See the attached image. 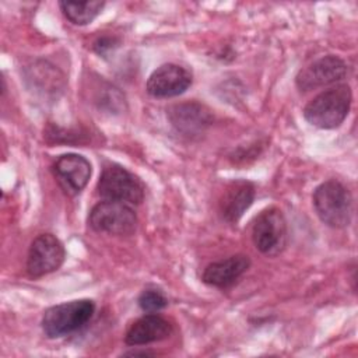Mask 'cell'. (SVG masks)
<instances>
[{
    "instance_id": "obj_1",
    "label": "cell",
    "mask_w": 358,
    "mask_h": 358,
    "mask_svg": "<svg viewBox=\"0 0 358 358\" xmlns=\"http://www.w3.org/2000/svg\"><path fill=\"white\" fill-rule=\"evenodd\" d=\"M352 92L348 84H337L322 91L303 108V117L315 127L336 129L348 116Z\"/></svg>"
},
{
    "instance_id": "obj_2",
    "label": "cell",
    "mask_w": 358,
    "mask_h": 358,
    "mask_svg": "<svg viewBox=\"0 0 358 358\" xmlns=\"http://www.w3.org/2000/svg\"><path fill=\"white\" fill-rule=\"evenodd\" d=\"M313 208L320 221L331 228L350 225L354 213V200L350 190L338 180L320 183L312 194Z\"/></svg>"
},
{
    "instance_id": "obj_3",
    "label": "cell",
    "mask_w": 358,
    "mask_h": 358,
    "mask_svg": "<svg viewBox=\"0 0 358 358\" xmlns=\"http://www.w3.org/2000/svg\"><path fill=\"white\" fill-rule=\"evenodd\" d=\"M95 303L91 299H76L55 305L42 316V330L49 338H59L83 329L94 316Z\"/></svg>"
},
{
    "instance_id": "obj_4",
    "label": "cell",
    "mask_w": 358,
    "mask_h": 358,
    "mask_svg": "<svg viewBox=\"0 0 358 358\" xmlns=\"http://www.w3.org/2000/svg\"><path fill=\"white\" fill-rule=\"evenodd\" d=\"M96 192L103 200L120 201L129 206H137L144 199L143 182L117 164L103 166L96 183Z\"/></svg>"
},
{
    "instance_id": "obj_5",
    "label": "cell",
    "mask_w": 358,
    "mask_h": 358,
    "mask_svg": "<svg viewBox=\"0 0 358 358\" xmlns=\"http://www.w3.org/2000/svg\"><path fill=\"white\" fill-rule=\"evenodd\" d=\"M252 241L256 249L266 256H277L285 249L288 228L280 208L268 207L255 218Z\"/></svg>"
},
{
    "instance_id": "obj_6",
    "label": "cell",
    "mask_w": 358,
    "mask_h": 358,
    "mask_svg": "<svg viewBox=\"0 0 358 358\" xmlns=\"http://www.w3.org/2000/svg\"><path fill=\"white\" fill-rule=\"evenodd\" d=\"M88 224L96 232L131 235L137 228V215L126 203L103 200L91 208Z\"/></svg>"
},
{
    "instance_id": "obj_7",
    "label": "cell",
    "mask_w": 358,
    "mask_h": 358,
    "mask_svg": "<svg viewBox=\"0 0 358 358\" xmlns=\"http://www.w3.org/2000/svg\"><path fill=\"white\" fill-rule=\"evenodd\" d=\"M66 259L62 241L53 234L38 235L29 246L27 256V273L32 278L50 274L60 268Z\"/></svg>"
},
{
    "instance_id": "obj_8",
    "label": "cell",
    "mask_w": 358,
    "mask_h": 358,
    "mask_svg": "<svg viewBox=\"0 0 358 358\" xmlns=\"http://www.w3.org/2000/svg\"><path fill=\"white\" fill-rule=\"evenodd\" d=\"M347 73L348 66L341 57L327 55L302 67L295 77V84L299 91L308 92L320 87L336 84L341 81Z\"/></svg>"
},
{
    "instance_id": "obj_9",
    "label": "cell",
    "mask_w": 358,
    "mask_h": 358,
    "mask_svg": "<svg viewBox=\"0 0 358 358\" xmlns=\"http://www.w3.org/2000/svg\"><path fill=\"white\" fill-rule=\"evenodd\" d=\"M192 73L179 64L165 63L157 67L147 80L145 90L154 98H173L192 85Z\"/></svg>"
},
{
    "instance_id": "obj_10",
    "label": "cell",
    "mask_w": 358,
    "mask_h": 358,
    "mask_svg": "<svg viewBox=\"0 0 358 358\" xmlns=\"http://www.w3.org/2000/svg\"><path fill=\"white\" fill-rule=\"evenodd\" d=\"M52 171L57 183L69 196H77L81 193L92 173L90 161L74 152L60 155L55 161Z\"/></svg>"
},
{
    "instance_id": "obj_11",
    "label": "cell",
    "mask_w": 358,
    "mask_h": 358,
    "mask_svg": "<svg viewBox=\"0 0 358 358\" xmlns=\"http://www.w3.org/2000/svg\"><path fill=\"white\" fill-rule=\"evenodd\" d=\"M166 116L176 131L189 137L203 134L213 123L211 112L199 102L175 103L166 109Z\"/></svg>"
},
{
    "instance_id": "obj_12",
    "label": "cell",
    "mask_w": 358,
    "mask_h": 358,
    "mask_svg": "<svg viewBox=\"0 0 358 358\" xmlns=\"http://www.w3.org/2000/svg\"><path fill=\"white\" fill-rule=\"evenodd\" d=\"M255 194L256 189L252 182L246 179L229 182L220 199L221 217L229 224H236L243 213L252 206Z\"/></svg>"
},
{
    "instance_id": "obj_13",
    "label": "cell",
    "mask_w": 358,
    "mask_h": 358,
    "mask_svg": "<svg viewBox=\"0 0 358 358\" xmlns=\"http://www.w3.org/2000/svg\"><path fill=\"white\" fill-rule=\"evenodd\" d=\"M249 267L250 259L246 255H234L206 266L201 280L204 284L215 288H228L235 284Z\"/></svg>"
},
{
    "instance_id": "obj_14",
    "label": "cell",
    "mask_w": 358,
    "mask_h": 358,
    "mask_svg": "<svg viewBox=\"0 0 358 358\" xmlns=\"http://www.w3.org/2000/svg\"><path fill=\"white\" fill-rule=\"evenodd\" d=\"M171 333L172 324L165 317L157 313H145L129 326L124 334V343L130 347L145 345L165 340Z\"/></svg>"
},
{
    "instance_id": "obj_15",
    "label": "cell",
    "mask_w": 358,
    "mask_h": 358,
    "mask_svg": "<svg viewBox=\"0 0 358 358\" xmlns=\"http://www.w3.org/2000/svg\"><path fill=\"white\" fill-rule=\"evenodd\" d=\"M59 7L63 15L74 25H87L92 22L105 7V1H60Z\"/></svg>"
},
{
    "instance_id": "obj_16",
    "label": "cell",
    "mask_w": 358,
    "mask_h": 358,
    "mask_svg": "<svg viewBox=\"0 0 358 358\" xmlns=\"http://www.w3.org/2000/svg\"><path fill=\"white\" fill-rule=\"evenodd\" d=\"M137 303H138V306L143 312L157 313L168 305V299L159 289L147 288L140 294V296L137 299Z\"/></svg>"
},
{
    "instance_id": "obj_17",
    "label": "cell",
    "mask_w": 358,
    "mask_h": 358,
    "mask_svg": "<svg viewBox=\"0 0 358 358\" xmlns=\"http://www.w3.org/2000/svg\"><path fill=\"white\" fill-rule=\"evenodd\" d=\"M119 41L115 36H99L92 43V49L98 53V55H106L109 50H112L115 46H117Z\"/></svg>"
},
{
    "instance_id": "obj_18",
    "label": "cell",
    "mask_w": 358,
    "mask_h": 358,
    "mask_svg": "<svg viewBox=\"0 0 358 358\" xmlns=\"http://www.w3.org/2000/svg\"><path fill=\"white\" fill-rule=\"evenodd\" d=\"M124 355H134V357L143 355V357H145V355H154V352H151V351H129V352H124Z\"/></svg>"
}]
</instances>
